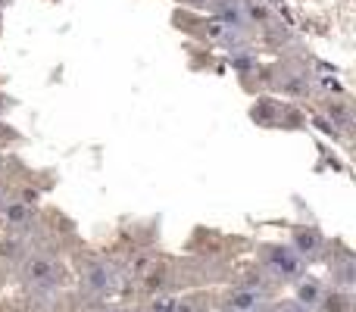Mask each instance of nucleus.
Instances as JSON below:
<instances>
[{
  "label": "nucleus",
  "mask_w": 356,
  "mask_h": 312,
  "mask_svg": "<svg viewBox=\"0 0 356 312\" xmlns=\"http://www.w3.org/2000/svg\"><path fill=\"white\" fill-rule=\"evenodd\" d=\"M322 297H325V288H322L319 281H313V278H307V281H297V306H303V309L313 312L322 303Z\"/></svg>",
  "instance_id": "2"
},
{
  "label": "nucleus",
  "mask_w": 356,
  "mask_h": 312,
  "mask_svg": "<svg viewBox=\"0 0 356 312\" xmlns=\"http://www.w3.org/2000/svg\"><path fill=\"white\" fill-rule=\"evenodd\" d=\"M319 247L316 231H297V253H313Z\"/></svg>",
  "instance_id": "6"
},
{
  "label": "nucleus",
  "mask_w": 356,
  "mask_h": 312,
  "mask_svg": "<svg viewBox=\"0 0 356 312\" xmlns=\"http://www.w3.org/2000/svg\"><path fill=\"white\" fill-rule=\"evenodd\" d=\"M272 265H275L282 275H288V278L300 275V259H297L291 250H284V247H272Z\"/></svg>",
  "instance_id": "3"
},
{
  "label": "nucleus",
  "mask_w": 356,
  "mask_h": 312,
  "mask_svg": "<svg viewBox=\"0 0 356 312\" xmlns=\"http://www.w3.org/2000/svg\"><path fill=\"white\" fill-rule=\"evenodd\" d=\"M3 135H10V131H6V125H0V138H3Z\"/></svg>",
  "instance_id": "8"
},
{
  "label": "nucleus",
  "mask_w": 356,
  "mask_h": 312,
  "mask_svg": "<svg viewBox=\"0 0 356 312\" xmlns=\"http://www.w3.org/2000/svg\"><path fill=\"white\" fill-rule=\"evenodd\" d=\"M122 312H131V309H122Z\"/></svg>",
  "instance_id": "9"
},
{
  "label": "nucleus",
  "mask_w": 356,
  "mask_h": 312,
  "mask_svg": "<svg viewBox=\"0 0 356 312\" xmlns=\"http://www.w3.org/2000/svg\"><path fill=\"white\" fill-rule=\"evenodd\" d=\"M25 272H29L31 281H50V278H54V265H50L47 259H29Z\"/></svg>",
  "instance_id": "5"
},
{
  "label": "nucleus",
  "mask_w": 356,
  "mask_h": 312,
  "mask_svg": "<svg viewBox=\"0 0 356 312\" xmlns=\"http://www.w3.org/2000/svg\"><path fill=\"white\" fill-rule=\"evenodd\" d=\"M275 312H309V309L297 306V303H288V306H282V309H275Z\"/></svg>",
  "instance_id": "7"
},
{
  "label": "nucleus",
  "mask_w": 356,
  "mask_h": 312,
  "mask_svg": "<svg viewBox=\"0 0 356 312\" xmlns=\"http://www.w3.org/2000/svg\"><path fill=\"white\" fill-rule=\"evenodd\" d=\"M319 309H322V312H350V297L341 294V290H332V294L325 290V297H322Z\"/></svg>",
  "instance_id": "4"
},
{
  "label": "nucleus",
  "mask_w": 356,
  "mask_h": 312,
  "mask_svg": "<svg viewBox=\"0 0 356 312\" xmlns=\"http://www.w3.org/2000/svg\"><path fill=\"white\" fill-rule=\"evenodd\" d=\"M225 306L232 312H259V306H263V297H259V290L253 288H238L228 294Z\"/></svg>",
  "instance_id": "1"
}]
</instances>
